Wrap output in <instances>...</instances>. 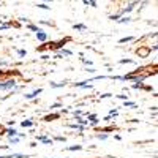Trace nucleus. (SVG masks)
Listing matches in <instances>:
<instances>
[]
</instances>
